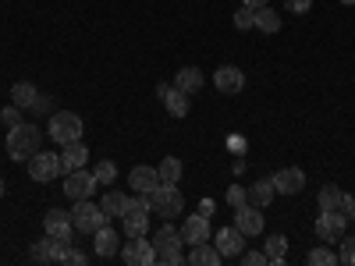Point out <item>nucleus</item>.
I'll use <instances>...</instances> for the list:
<instances>
[{
    "instance_id": "nucleus-1",
    "label": "nucleus",
    "mask_w": 355,
    "mask_h": 266,
    "mask_svg": "<svg viewBox=\"0 0 355 266\" xmlns=\"http://www.w3.org/2000/svg\"><path fill=\"white\" fill-rule=\"evenodd\" d=\"M40 150H43V132L36 125H25L21 121V125L8 128V157L15 163H28Z\"/></svg>"
},
{
    "instance_id": "nucleus-2",
    "label": "nucleus",
    "mask_w": 355,
    "mask_h": 266,
    "mask_svg": "<svg viewBox=\"0 0 355 266\" xmlns=\"http://www.w3.org/2000/svg\"><path fill=\"white\" fill-rule=\"evenodd\" d=\"M82 132H85V125H82V117H78L75 110H57V114H50V128H46V135H50L57 145L78 142Z\"/></svg>"
},
{
    "instance_id": "nucleus-3",
    "label": "nucleus",
    "mask_w": 355,
    "mask_h": 266,
    "mask_svg": "<svg viewBox=\"0 0 355 266\" xmlns=\"http://www.w3.org/2000/svg\"><path fill=\"white\" fill-rule=\"evenodd\" d=\"M182 210H185V199H182V192H178V185H164L160 181L150 192V213H157L164 220H174Z\"/></svg>"
},
{
    "instance_id": "nucleus-4",
    "label": "nucleus",
    "mask_w": 355,
    "mask_h": 266,
    "mask_svg": "<svg viewBox=\"0 0 355 266\" xmlns=\"http://www.w3.org/2000/svg\"><path fill=\"white\" fill-rule=\"evenodd\" d=\"M71 220H75V231H82V234H96L110 217L103 213V206H100V202L78 199V202L71 206Z\"/></svg>"
},
{
    "instance_id": "nucleus-5",
    "label": "nucleus",
    "mask_w": 355,
    "mask_h": 266,
    "mask_svg": "<svg viewBox=\"0 0 355 266\" xmlns=\"http://www.w3.org/2000/svg\"><path fill=\"white\" fill-rule=\"evenodd\" d=\"M348 234V217L341 213V210H320V217H316V238L320 242H341Z\"/></svg>"
},
{
    "instance_id": "nucleus-6",
    "label": "nucleus",
    "mask_w": 355,
    "mask_h": 266,
    "mask_svg": "<svg viewBox=\"0 0 355 266\" xmlns=\"http://www.w3.org/2000/svg\"><path fill=\"white\" fill-rule=\"evenodd\" d=\"M96 177H93V170H71V174H64V195L71 199V202H78V199H93V192H96Z\"/></svg>"
},
{
    "instance_id": "nucleus-7",
    "label": "nucleus",
    "mask_w": 355,
    "mask_h": 266,
    "mask_svg": "<svg viewBox=\"0 0 355 266\" xmlns=\"http://www.w3.org/2000/svg\"><path fill=\"white\" fill-rule=\"evenodd\" d=\"M28 177L33 181H53V177H61V153H36L28 160Z\"/></svg>"
},
{
    "instance_id": "nucleus-8",
    "label": "nucleus",
    "mask_w": 355,
    "mask_h": 266,
    "mask_svg": "<svg viewBox=\"0 0 355 266\" xmlns=\"http://www.w3.org/2000/svg\"><path fill=\"white\" fill-rule=\"evenodd\" d=\"M214 85H217L220 96H239L245 89V71L234 68V64H224V68L214 71Z\"/></svg>"
},
{
    "instance_id": "nucleus-9",
    "label": "nucleus",
    "mask_w": 355,
    "mask_h": 266,
    "mask_svg": "<svg viewBox=\"0 0 355 266\" xmlns=\"http://www.w3.org/2000/svg\"><path fill=\"white\" fill-rule=\"evenodd\" d=\"M121 259L128 266H150V263H157V249H153V242L146 238V234H139V238H132L121 249Z\"/></svg>"
},
{
    "instance_id": "nucleus-10",
    "label": "nucleus",
    "mask_w": 355,
    "mask_h": 266,
    "mask_svg": "<svg viewBox=\"0 0 355 266\" xmlns=\"http://www.w3.org/2000/svg\"><path fill=\"white\" fill-rule=\"evenodd\" d=\"M270 181H274L277 195H299L306 188V170L302 167H281Z\"/></svg>"
},
{
    "instance_id": "nucleus-11",
    "label": "nucleus",
    "mask_w": 355,
    "mask_h": 266,
    "mask_svg": "<svg viewBox=\"0 0 355 266\" xmlns=\"http://www.w3.org/2000/svg\"><path fill=\"white\" fill-rule=\"evenodd\" d=\"M214 245H217V252H220L224 259H234V256L245 252V234L231 224V227H224V231L214 234Z\"/></svg>"
},
{
    "instance_id": "nucleus-12",
    "label": "nucleus",
    "mask_w": 355,
    "mask_h": 266,
    "mask_svg": "<svg viewBox=\"0 0 355 266\" xmlns=\"http://www.w3.org/2000/svg\"><path fill=\"white\" fill-rule=\"evenodd\" d=\"M214 238V231H210V217H202V213H192L182 220V242L189 245H202V242H210Z\"/></svg>"
},
{
    "instance_id": "nucleus-13",
    "label": "nucleus",
    "mask_w": 355,
    "mask_h": 266,
    "mask_svg": "<svg viewBox=\"0 0 355 266\" xmlns=\"http://www.w3.org/2000/svg\"><path fill=\"white\" fill-rule=\"evenodd\" d=\"M234 227H239L245 238H256V234H263V210H259V206H252V202L239 206V210H234Z\"/></svg>"
},
{
    "instance_id": "nucleus-14",
    "label": "nucleus",
    "mask_w": 355,
    "mask_h": 266,
    "mask_svg": "<svg viewBox=\"0 0 355 266\" xmlns=\"http://www.w3.org/2000/svg\"><path fill=\"white\" fill-rule=\"evenodd\" d=\"M43 231L53 234V238H68V242H71V231H75L71 210H50V213L43 217Z\"/></svg>"
},
{
    "instance_id": "nucleus-15",
    "label": "nucleus",
    "mask_w": 355,
    "mask_h": 266,
    "mask_svg": "<svg viewBox=\"0 0 355 266\" xmlns=\"http://www.w3.org/2000/svg\"><path fill=\"white\" fill-rule=\"evenodd\" d=\"M93 252H96L100 259H110V256H117V252H121V234H117L110 224H103V227L93 234Z\"/></svg>"
},
{
    "instance_id": "nucleus-16",
    "label": "nucleus",
    "mask_w": 355,
    "mask_h": 266,
    "mask_svg": "<svg viewBox=\"0 0 355 266\" xmlns=\"http://www.w3.org/2000/svg\"><path fill=\"white\" fill-rule=\"evenodd\" d=\"M128 185H132V192H139V195H150V192L160 185V174H157V167L139 163V167L128 170Z\"/></svg>"
},
{
    "instance_id": "nucleus-17",
    "label": "nucleus",
    "mask_w": 355,
    "mask_h": 266,
    "mask_svg": "<svg viewBox=\"0 0 355 266\" xmlns=\"http://www.w3.org/2000/svg\"><path fill=\"white\" fill-rule=\"evenodd\" d=\"M89 163V145L78 139V142H68L64 153H61V174H71V170H82Z\"/></svg>"
},
{
    "instance_id": "nucleus-18",
    "label": "nucleus",
    "mask_w": 355,
    "mask_h": 266,
    "mask_svg": "<svg viewBox=\"0 0 355 266\" xmlns=\"http://www.w3.org/2000/svg\"><path fill=\"white\" fill-rule=\"evenodd\" d=\"M202 85H206V78H202L199 68H178V75H174V89H182V93L196 96Z\"/></svg>"
},
{
    "instance_id": "nucleus-19",
    "label": "nucleus",
    "mask_w": 355,
    "mask_h": 266,
    "mask_svg": "<svg viewBox=\"0 0 355 266\" xmlns=\"http://www.w3.org/2000/svg\"><path fill=\"white\" fill-rule=\"evenodd\" d=\"M220 252H217V245L214 242H202V245H192V252H189V263L192 266H220Z\"/></svg>"
},
{
    "instance_id": "nucleus-20",
    "label": "nucleus",
    "mask_w": 355,
    "mask_h": 266,
    "mask_svg": "<svg viewBox=\"0 0 355 266\" xmlns=\"http://www.w3.org/2000/svg\"><path fill=\"white\" fill-rule=\"evenodd\" d=\"M245 192H249V202H252V206H259V210H266V206H270V199L277 195V188H274L270 177H266V181H252Z\"/></svg>"
},
{
    "instance_id": "nucleus-21",
    "label": "nucleus",
    "mask_w": 355,
    "mask_h": 266,
    "mask_svg": "<svg viewBox=\"0 0 355 266\" xmlns=\"http://www.w3.org/2000/svg\"><path fill=\"white\" fill-rule=\"evenodd\" d=\"M100 206H103V213H107L110 220H121V217H125V210H128V195L110 188V192L100 199Z\"/></svg>"
},
{
    "instance_id": "nucleus-22",
    "label": "nucleus",
    "mask_w": 355,
    "mask_h": 266,
    "mask_svg": "<svg viewBox=\"0 0 355 266\" xmlns=\"http://www.w3.org/2000/svg\"><path fill=\"white\" fill-rule=\"evenodd\" d=\"M36 100H40L36 85H28V82H15V85H11V103H15V107L33 110V107H36Z\"/></svg>"
},
{
    "instance_id": "nucleus-23",
    "label": "nucleus",
    "mask_w": 355,
    "mask_h": 266,
    "mask_svg": "<svg viewBox=\"0 0 355 266\" xmlns=\"http://www.w3.org/2000/svg\"><path fill=\"white\" fill-rule=\"evenodd\" d=\"M256 28H259V33H266V36L281 33V15H277V11H274L270 4L256 8Z\"/></svg>"
},
{
    "instance_id": "nucleus-24",
    "label": "nucleus",
    "mask_w": 355,
    "mask_h": 266,
    "mask_svg": "<svg viewBox=\"0 0 355 266\" xmlns=\"http://www.w3.org/2000/svg\"><path fill=\"white\" fill-rule=\"evenodd\" d=\"M164 107H167L171 117H185L192 103H189V93H182V89H174V85H171V93L164 96Z\"/></svg>"
},
{
    "instance_id": "nucleus-25",
    "label": "nucleus",
    "mask_w": 355,
    "mask_h": 266,
    "mask_svg": "<svg viewBox=\"0 0 355 266\" xmlns=\"http://www.w3.org/2000/svg\"><path fill=\"white\" fill-rule=\"evenodd\" d=\"M182 160H178V157H164L160 160V167H157V174H160V181L164 185H178V181H182Z\"/></svg>"
},
{
    "instance_id": "nucleus-26",
    "label": "nucleus",
    "mask_w": 355,
    "mask_h": 266,
    "mask_svg": "<svg viewBox=\"0 0 355 266\" xmlns=\"http://www.w3.org/2000/svg\"><path fill=\"white\" fill-rule=\"evenodd\" d=\"M33 259H36V263H57V238H53V234H46V238H36Z\"/></svg>"
},
{
    "instance_id": "nucleus-27",
    "label": "nucleus",
    "mask_w": 355,
    "mask_h": 266,
    "mask_svg": "<svg viewBox=\"0 0 355 266\" xmlns=\"http://www.w3.org/2000/svg\"><path fill=\"white\" fill-rule=\"evenodd\" d=\"M263 252H266V259H270V263H281L288 256V238H284V234H270L266 245H263Z\"/></svg>"
},
{
    "instance_id": "nucleus-28",
    "label": "nucleus",
    "mask_w": 355,
    "mask_h": 266,
    "mask_svg": "<svg viewBox=\"0 0 355 266\" xmlns=\"http://www.w3.org/2000/svg\"><path fill=\"white\" fill-rule=\"evenodd\" d=\"M341 188L338 185H327V188H320V199H316V206H320V210H338V206H341Z\"/></svg>"
},
{
    "instance_id": "nucleus-29",
    "label": "nucleus",
    "mask_w": 355,
    "mask_h": 266,
    "mask_svg": "<svg viewBox=\"0 0 355 266\" xmlns=\"http://www.w3.org/2000/svg\"><path fill=\"white\" fill-rule=\"evenodd\" d=\"M182 242V231H178L174 224H164L157 234H153V249H164V245H178Z\"/></svg>"
},
{
    "instance_id": "nucleus-30",
    "label": "nucleus",
    "mask_w": 355,
    "mask_h": 266,
    "mask_svg": "<svg viewBox=\"0 0 355 266\" xmlns=\"http://www.w3.org/2000/svg\"><path fill=\"white\" fill-rule=\"evenodd\" d=\"M157 259H160L164 266H182V263H185L182 242H178V245H164V249H157Z\"/></svg>"
},
{
    "instance_id": "nucleus-31",
    "label": "nucleus",
    "mask_w": 355,
    "mask_h": 266,
    "mask_svg": "<svg viewBox=\"0 0 355 266\" xmlns=\"http://www.w3.org/2000/svg\"><path fill=\"white\" fill-rule=\"evenodd\" d=\"M234 28H239V33H249V28H256V8H239L234 11Z\"/></svg>"
},
{
    "instance_id": "nucleus-32",
    "label": "nucleus",
    "mask_w": 355,
    "mask_h": 266,
    "mask_svg": "<svg viewBox=\"0 0 355 266\" xmlns=\"http://www.w3.org/2000/svg\"><path fill=\"white\" fill-rule=\"evenodd\" d=\"M306 259H309V266H334V263H338V252H331V249L316 245V249H313Z\"/></svg>"
},
{
    "instance_id": "nucleus-33",
    "label": "nucleus",
    "mask_w": 355,
    "mask_h": 266,
    "mask_svg": "<svg viewBox=\"0 0 355 266\" xmlns=\"http://www.w3.org/2000/svg\"><path fill=\"white\" fill-rule=\"evenodd\" d=\"M93 177H96L100 185H110L114 177H117V167H114V160H100V163L93 167Z\"/></svg>"
},
{
    "instance_id": "nucleus-34",
    "label": "nucleus",
    "mask_w": 355,
    "mask_h": 266,
    "mask_svg": "<svg viewBox=\"0 0 355 266\" xmlns=\"http://www.w3.org/2000/svg\"><path fill=\"white\" fill-rule=\"evenodd\" d=\"M338 263H345V266H355V234H345V238H341Z\"/></svg>"
},
{
    "instance_id": "nucleus-35",
    "label": "nucleus",
    "mask_w": 355,
    "mask_h": 266,
    "mask_svg": "<svg viewBox=\"0 0 355 266\" xmlns=\"http://www.w3.org/2000/svg\"><path fill=\"white\" fill-rule=\"evenodd\" d=\"M0 121H4L8 128H15V125H21V107H4V110H0Z\"/></svg>"
},
{
    "instance_id": "nucleus-36",
    "label": "nucleus",
    "mask_w": 355,
    "mask_h": 266,
    "mask_svg": "<svg viewBox=\"0 0 355 266\" xmlns=\"http://www.w3.org/2000/svg\"><path fill=\"white\" fill-rule=\"evenodd\" d=\"M227 202L234 206V210H239V206H245V202H249V192H245L242 185H231V188H227Z\"/></svg>"
},
{
    "instance_id": "nucleus-37",
    "label": "nucleus",
    "mask_w": 355,
    "mask_h": 266,
    "mask_svg": "<svg viewBox=\"0 0 355 266\" xmlns=\"http://www.w3.org/2000/svg\"><path fill=\"white\" fill-rule=\"evenodd\" d=\"M239 259H242L245 266H266V263H270V259H266V252H249V249H245Z\"/></svg>"
},
{
    "instance_id": "nucleus-38",
    "label": "nucleus",
    "mask_w": 355,
    "mask_h": 266,
    "mask_svg": "<svg viewBox=\"0 0 355 266\" xmlns=\"http://www.w3.org/2000/svg\"><path fill=\"white\" fill-rule=\"evenodd\" d=\"M61 263H71V266H85V263H89V256H85L82 249H68Z\"/></svg>"
},
{
    "instance_id": "nucleus-39",
    "label": "nucleus",
    "mask_w": 355,
    "mask_h": 266,
    "mask_svg": "<svg viewBox=\"0 0 355 266\" xmlns=\"http://www.w3.org/2000/svg\"><path fill=\"white\" fill-rule=\"evenodd\" d=\"M284 8H288L291 15H306V11L313 8V0H284Z\"/></svg>"
},
{
    "instance_id": "nucleus-40",
    "label": "nucleus",
    "mask_w": 355,
    "mask_h": 266,
    "mask_svg": "<svg viewBox=\"0 0 355 266\" xmlns=\"http://www.w3.org/2000/svg\"><path fill=\"white\" fill-rule=\"evenodd\" d=\"M338 210H341L348 220H355V195H341V206H338Z\"/></svg>"
},
{
    "instance_id": "nucleus-41",
    "label": "nucleus",
    "mask_w": 355,
    "mask_h": 266,
    "mask_svg": "<svg viewBox=\"0 0 355 266\" xmlns=\"http://www.w3.org/2000/svg\"><path fill=\"white\" fill-rule=\"evenodd\" d=\"M245 145H249V142H245L242 135H231V139H227V150H231V153H245Z\"/></svg>"
},
{
    "instance_id": "nucleus-42",
    "label": "nucleus",
    "mask_w": 355,
    "mask_h": 266,
    "mask_svg": "<svg viewBox=\"0 0 355 266\" xmlns=\"http://www.w3.org/2000/svg\"><path fill=\"white\" fill-rule=\"evenodd\" d=\"M199 213L210 217V213H214V199H202V202H199Z\"/></svg>"
},
{
    "instance_id": "nucleus-43",
    "label": "nucleus",
    "mask_w": 355,
    "mask_h": 266,
    "mask_svg": "<svg viewBox=\"0 0 355 266\" xmlns=\"http://www.w3.org/2000/svg\"><path fill=\"white\" fill-rule=\"evenodd\" d=\"M33 110H50V96H43V93H40V100H36V107H33Z\"/></svg>"
},
{
    "instance_id": "nucleus-44",
    "label": "nucleus",
    "mask_w": 355,
    "mask_h": 266,
    "mask_svg": "<svg viewBox=\"0 0 355 266\" xmlns=\"http://www.w3.org/2000/svg\"><path fill=\"white\" fill-rule=\"evenodd\" d=\"M167 93H171V85H167V82H160V85H157V100H164Z\"/></svg>"
},
{
    "instance_id": "nucleus-45",
    "label": "nucleus",
    "mask_w": 355,
    "mask_h": 266,
    "mask_svg": "<svg viewBox=\"0 0 355 266\" xmlns=\"http://www.w3.org/2000/svg\"><path fill=\"white\" fill-rule=\"evenodd\" d=\"M245 8H263V4H270V0H242Z\"/></svg>"
},
{
    "instance_id": "nucleus-46",
    "label": "nucleus",
    "mask_w": 355,
    "mask_h": 266,
    "mask_svg": "<svg viewBox=\"0 0 355 266\" xmlns=\"http://www.w3.org/2000/svg\"><path fill=\"white\" fill-rule=\"evenodd\" d=\"M4 192H8V185H4V177H0V199H4Z\"/></svg>"
},
{
    "instance_id": "nucleus-47",
    "label": "nucleus",
    "mask_w": 355,
    "mask_h": 266,
    "mask_svg": "<svg viewBox=\"0 0 355 266\" xmlns=\"http://www.w3.org/2000/svg\"><path fill=\"white\" fill-rule=\"evenodd\" d=\"M341 4H345V8H352V4H355V0H341Z\"/></svg>"
}]
</instances>
